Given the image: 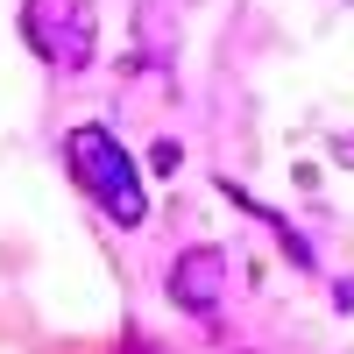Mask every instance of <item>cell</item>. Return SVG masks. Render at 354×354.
<instances>
[{"instance_id": "cell-1", "label": "cell", "mask_w": 354, "mask_h": 354, "mask_svg": "<svg viewBox=\"0 0 354 354\" xmlns=\"http://www.w3.org/2000/svg\"><path fill=\"white\" fill-rule=\"evenodd\" d=\"M64 170H71V185L93 198L113 227H142L149 192H142V170H135V156L121 149V135H113V128H100V121L71 128V135H64Z\"/></svg>"}, {"instance_id": "cell-2", "label": "cell", "mask_w": 354, "mask_h": 354, "mask_svg": "<svg viewBox=\"0 0 354 354\" xmlns=\"http://www.w3.org/2000/svg\"><path fill=\"white\" fill-rule=\"evenodd\" d=\"M21 36L50 71L71 78L100 50V15H93V0H21Z\"/></svg>"}, {"instance_id": "cell-3", "label": "cell", "mask_w": 354, "mask_h": 354, "mask_svg": "<svg viewBox=\"0 0 354 354\" xmlns=\"http://www.w3.org/2000/svg\"><path fill=\"white\" fill-rule=\"evenodd\" d=\"M227 283H234V270H227V248L220 241H192L185 255L170 262V305L192 312V319H213L227 305Z\"/></svg>"}, {"instance_id": "cell-4", "label": "cell", "mask_w": 354, "mask_h": 354, "mask_svg": "<svg viewBox=\"0 0 354 354\" xmlns=\"http://www.w3.org/2000/svg\"><path fill=\"white\" fill-rule=\"evenodd\" d=\"M220 192H227L234 205H241V213H255L262 227H277V241H283V255H290V262H298V270H312V241H305V234H298V227H290L283 213H270V205H262L255 192H241V185H227V177H220Z\"/></svg>"}, {"instance_id": "cell-5", "label": "cell", "mask_w": 354, "mask_h": 354, "mask_svg": "<svg viewBox=\"0 0 354 354\" xmlns=\"http://www.w3.org/2000/svg\"><path fill=\"white\" fill-rule=\"evenodd\" d=\"M177 163H185V149H177V142L163 135V142H156V170H177Z\"/></svg>"}, {"instance_id": "cell-6", "label": "cell", "mask_w": 354, "mask_h": 354, "mask_svg": "<svg viewBox=\"0 0 354 354\" xmlns=\"http://www.w3.org/2000/svg\"><path fill=\"white\" fill-rule=\"evenodd\" d=\"M333 305H340V312H354V277H340V283H333Z\"/></svg>"}, {"instance_id": "cell-7", "label": "cell", "mask_w": 354, "mask_h": 354, "mask_svg": "<svg viewBox=\"0 0 354 354\" xmlns=\"http://www.w3.org/2000/svg\"><path fill=\"white\" fill-rule=\"evenodd\" d=\"M333 156H340V163L354 170V135H333Z\"/></svg>"}, {"instance_id": "cell-8", "label": "cell", "mask_w": 354, "mask_h": 354, "mask_svg": "<svg viewBox=\"0 0 354 354\" xmlns=\"http://www.w3.org/2000/svg\"><path fill=\"white\" fill-rule=\"evenodd\" d=\"M121 354H156V347H149V340H142V333H128V347H121Z\"/></svg>"}]
</instances>
